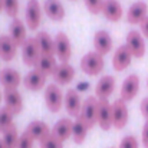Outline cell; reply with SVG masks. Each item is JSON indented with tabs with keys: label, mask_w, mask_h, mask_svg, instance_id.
<instances>
[{
	"label": "cell",
	"mask_w": 148,
	"mask_h": 148,
	"mask_svg": "<svg viewBox=\"0 0 148 148\" xmlns=\"http://www.w3.org/2000/svg\"><path fill=\"white\" fill-rule=\"evenodd\" d=\"M141 114L145 118V121H148V97L141 101Z\"/></svg>",
	"instance_id": "cell-37"
},
{
	"label": "cell",
	"mask_w": 148,
	"mask_h": 148,
	"mask_svg": "<svg viewBox=\"0 0 148 148\" xmlns=\"http://www.w3.org/2000/svg\"><path fill=\"white\" fill-rule=\"evenodd\" d=\"M0 148H6V145H4V143H3L1 138H0Z\"/></svg>",
	"instance_id": "cell-39"
},
{
	"label": "cell",
	"mask_w": 148,
	"mask_h": 148,
	"mask_svg": "<svg viewBox=\"0 0 148 148\" xmlns=\"http://www.w3.org/2000/svg\"><path fill=\"white\" fill-rule=\"evenodd\" d=\"M33 143H35V140L30 137V134L27 131H25L20 135V138H19L17 148H33Z\"/></svg>",
	"instance_id": "cell-34"
},
{
	"label": "cell",
	"mask_w": 148,
	"mask_h": 148,
	"mask_svg": "<svg viewBox=\"0 0 148 148\" xmlns=\"http://www.w3.org/2000/svg\"><path fill=\"white\" fill-rule=\"evenodd\" d=\"M65 108L69 114V116H75L78 118L81 115V109H82V102L79 98V94L75 89H69L65 95Z\"/></svg>",
	"instance_id": "cell-21"
},
{
	"label": "cell",
	"mask_w": 148,
	"mask_h": 148,
	"mask_svg": "<svg viewBox=\"0 0 148 148\" xmlns=\"http://www.w3.org/2000/svg\"><path fill=\"white\" fill-rule=\"evenodd\" d=\"M72 130H73V122L69 118H62L53 125L52 135L58 138L60 143H65L72 137Z\"/></svg>",
	"instance_id": "cell-14"
},
{
	"label": "cell",
	"mask_w": 148,
	"mask_h": 148,
	"mask_svg": "<svg viewBox=\"0 0 148 148\" xmlns=\"http://www.w3.org/2000/svg\"><path fill=\"white\" fill-rule=\"evenodd\" d=\"M0 102H1V92H0Z\"/></svg>",
	"instance_id": "cell-41"
},
{
	"label": "cell",
	"mask_w": 148,
	"mask_h": 148,
	"mask_svg": "<svg viewBox=\"0 0 148 148\" xmlns=\"http://www.w3.org/2000/svg\"><path fill=\"white\" fill-rule=\"evenodd\" d=\"M52 76H53L55 82H58L59 85H68L75 78V69L68 62H62L60 65H58V68Z\"/></svg>",
	"instance_id": "cell-19"
},
{
	"label": "cell",
	"mask_w": 148,
	"mask_h": 148,
	"mask_svg": "<svg viewBox=\"0 0 148 148\" xmlns=\"http://www.w3.org/2000/svg\"><path fill=\"white\" fill-rule=\"evenodd\" d=\"M114 46V42H112V38L111 35L106 32V30H98L94 36V48L95 52H98L99 55H106L112 50Z\"/></svg>",
	"instance_id": "cell-17"
},
{
	"label": "cell",
	"mask_w": 148,
	"mask_h": 148,
	"mask_svg": "<svg viewBox=\"0 0 148 148\" xmlns=\"http://www.w3.org/2000/svg\"><path fill=\"white\" fill-rule=\"evenodd\" d=\"M81 69L84 73L89 76L99 75L103 69V56L99 55L98 52H88L82 59H81Z\"/></svg>",
	"instance_id": "cell-2"
},
{
	"label": "cell",
	"mask_w": 148,
	"mask_h": 148,
	"mask_svg": "<svg viewBox=\"0 0 148 148\" xmlns=\"http://www.w3.org/2000/svg\"><path fill=\"white\" fill-rule=\"evenodd\" d=\"M13 112L9 109V108H6V106H3V108H0V134H4L7 130H10L14 124H13Z\"/></svg>",
	"instance_id": "cell-29"
},
{
	"label": "cell",
	"mask_w": 148,
	"mask_h": 148,
	"mask_svg": "<svg viewBox=\"0 0 148 148\" xmlns=\"http://www.w3.org/2000/svg\"><path fill=\"white\" fill-rule=\"evenodd\" d=\"M122 6L116 0H105L103 7H102V14L106 20L109 22H118L122 17Z\"/></svg>",
	"instance_id": "cell-23"
},
{
	"label": "cell",
	"mask_w": 148,
	"mask_h": 148,
	"mask_svg": "<svg viewBox=\"0 0 148 148\" xmlns=\"http://www.w3.org/2000/svg\"><path fill=\"white\" fill-rule=\"evenodd\" d=\"M128 108H127V102L124 99L118 98L112 103V121H114V127L116 130H122L125 128V125L128 124Z\"/></svg>",
	"instance_id": "cell-5"
},
{
	"label": "cell",
	"mask_w": 148,
	"mask_h": 148,
	"mask_svg": "<svg viewBox=\"0 0 148 148\" xmlns=\"http://www.w3.org/2000/svg\"><path fill=\"white\" fill-rule=\"evenodd\" d=\"M19 138H20V135H19V132H17V128H16V125H13L10 130H7V131L3 134V138H1V140H3L6 148H17Z\"/></svg>",
	"instance_id": "cell-30"
},
{
	"label": "cell",
	"mask_w": 148,
	"mask_h": 148,
	"mask_svg": "<svg viewBox=\"0 0 148 148\" xmlns=\"http://www.w3.org/2000/svg\"><path fill=\"white\" fill-rule=\"evenodd\" d=\"M43 10L50 20L60 22L65 17V7L59 0H46L43 4Z\"/></svg>",
	"instance_id": "cell-24"
},
{
	"label": "cell",
	"mask_w": 148,
	"mask_h": 148,
	"mask_svg": "<svg viewBox=\"0 0 148 148\" xmlns=\"http://www.w3.org/2000/svg\"><path fill=\"white\" fill-rule=\"evenodd\" d=\"M26 25L30 30H38L42 22V10L38 0H29L26 4Z\"/></svg>",
	"instance_id": "cell-8"
},
{
	"label": "cell",
	"mask_w": 148,
	"mask_h": 148,
	"mask_svg": "<svg viewBox=\"0 0 148 148\" xmlns=\"http://www.w3.org/2000/svg\"><path fill=\"white\" fill-rule=\"evenodd\" d=\"M45 103H46V108L53 114L59 112L60 108L65 105L63 94L56 84H50L45 89Z\"/></svg>",
	"instance_id": "cell-3"
},
{
	"label": "cell",
	"mask_w": 148,
	"mask_h": 148,
	"mask_svg": "<svg viewBox=\"0 0 148 148\" xmlns=\"http://www.w3.org/2000/svg\"><path fill=\"white\" fill-rule=\"evenodd\" d=\"M115 89V78L112 75H105L99 79L95 88V97L98 99H108Z\"/></svg>",
	"instance_id": "cell-18"
},
{
	"label": "cell",
	"mask_w": 148,
	"mask_h": 148,
	"mask_svg": "<svg viewBox=\"0 0 148 148\" xmlns=\"http://www.w3.org/2000/svg\"><path fill=\"white\" fill-rule=\"evenodd\" d=\"M22 82V76L17 71L12 68H6L0 71V85L4 89H17Z\"/></svg>",
	"instance_id": "cell-16"
},
{
	"label": "cell",
	"mask_w": 148,
	"mask_h": 148,
	"mask_svg": "<svg viewBox=\"0 0 148 148\" xmlns=\"http://www.w3.org/2000/svg\"><path fill=\"white\" fill-rule=\"evenodd\" d=\"M130 52L132 53L134 58L137 59H141L144 58L145 55V42H144V38L141 36V33L138 30H131L128 35H127V43Z\"/></svg>",
	"instance_id": "cell-6"
},
{
	"label": "cell",
	"mask_w": 148,
	"mask_h": 148,
	"mask_svg": "<svg viewBox=\"0 0 148 148\" xmlns=\"http://www.w3.org/2000/svg\"><path fill=\"white\" fill-rule=\"evenodd\" d=\"M98 125L103 131H108V130H111V127H114L112 103H109L108 99H99L98 101Z\"/></svg>",
	"instance_id": "cell-7"
},
{
	"label": "cell",
	"mask_w": 148,
	"mask_h": 148,
	"mask_svg": "<svg viewBox=\"0 0 148 148\" xmlns=\"http://www.w3.org/2000/svg\"><path fill=\"white\" fill-rule=\"evenodd\" d=\"M72 1H76V0H72Z\"/></svg>",
	"instance_id": "cell-43"
},
{
	"label": "cell",
	"mask_w": 148,
	"mask_h": 148,
	"mask_svg": "<svg viewBox=\"0 0 148 148\" xmlns=\"http://www.w3.org/2000/svg\"><path fill=\"white\" fill-rule=\"evenodd\" d=\"M140 144H138V140L137 137L134 135H127L122 138V141L119 143V147L118 148H138Z\"/></svg>",
	"instance_id": "cell-35"
},
{
	"label": "cell",
	"mask_w": 148,
	"mask_h": 148,
	"mask_svg": "<svg viewBox=\"0 0 148 148\" xmlns=\"http://www.w3.org/2000/svg\"><path fill=\"white\" fill-rule=\"evenodd\" d=\"M88 125L81 119V118H76L75 122H73V130H72V140L75 144H84L85 140H86V135H88Z\"/></svg>",
	"instance_id": "cell-27"
},
{
	"label": "cell",
	"mask_w": 148,
	"mask_h": 148,
	"mask_svg": "<svg viewBox=\"0 0 148 148\" xmlns=\"http://www.w3.org/2000/svg\"><path fill=\"white\" fill-rule=\"evenodd\" d=\"M3 98L6 108H9L13 112V115H19L23 111V99L17 89H4Z\"/></svg>",
	"instance_id": "cell-13"
},
{
	"label": "cell",
	"mask_w": 148,
	"mask_h": 148,
	"mask_svg": "<svg viewBox=\"0 0 148 148\" xmlns=\"http://www.w3.org/2000/svg\"><path fill=\"white\" fill-rule=\"evenodd\" d=\"M141 141H143V145H144L145 148H148V121H145V124H144L143 135H141Z\"/></svg>",
	"instance_id": "cell-36"
},
{
	"label": "cell",
	"mask_w": 148,
	"mask_h": 148,
	"mask_svg": "<svg viewBox=\"0 0 148 148\" xmlns=\"http://www.w3.org/2000/svg\"><path fill=\"white\" fill-rule=\"evenodd\" d=\"M35 39H36L38 46L40 49V53L43 56H55V39L50 38L49 33L39 32Z\"/></svg>",
	"instance_id": "cell-26"
},
{
	"label": "cell",
	"mask_w": 148,
	"mask_h": 148,
	"mask_svg": "<svg viewBox=\"0 0 148 148\" xmlns=\"http://www.w3.org/2000/svg\"><path fill=\"white\" fill-rule=\"evenodd\" d=\"M138 91H140V78H138V75L132 73V75L127 76L124 84H122L121 99H124L125 102H130L137 97Z\"/></svg>",
	"instance_id": "cell-12"
},
{
	"label": "cell",
	"mask_w": 148,
	"mask_h": 148,
	"mask_svg": "<svg viewBox=\"0 0 148 148\" xmlns=\"http://www.w3.org/2000/svg\"><path fill=\"white\" fill-rule=\"evenodd\" d=\"M148 17V4L145 1L134 3L127 12V22L130 25H141Z\"/></svg>",
	"instance_id": "cell-10"
},
{
	"label": "cell",
	"mask_w": 148,
	"mask_h": 148,
	"mask_svg": "<svg viewBox=\"0 0 148 148\" xmlns=\"http://www.w3.org/2000/svg\"><path fill=\"white\" fill-rule=\"evenodd\" d=\"M26 131L30 134V137L35 141H39V143H42L45 138H48L52 134V131L49 130V125L43 121H32L27 125Z\"/></svg>",
	"instance_id": "cell-22"
},
{
	"label": "cell",
	"mask_w": 148,
	"mask_h": 148,
	"mask_svg": "<svg viewBox=\"0 0 148 148\" xmlns=\"http://www.w3.org/2000/svg\"><path fill=\"white\" fill-rule=\"evenodd\" d=\"M38 71H40L43 75H46V76H49V75H53V72L56 71V68H58V63H56V59H55V56H40V59H39V62H38V65L35 66Z\"/></svg>",
	"instance_id": "cell-28"
},
{
	"label": "cell",
	"mask_w": 148,
	"mask_h": 148,
	"mask_svg": "<svg viewBox=\"0 0 148 148\" xmlns=\"http://www.w3.org/2000/svg\"><path fill=\"white\" fill-rule=\"evenodd\" d=\"M84 1H85V6L89 10V13H92V14L102 13V7H103L105 0H84Z\"/></svg>",
	"instance_id": "cell-32"
},
{
	"label": "cell",
	"mask_w": 148,
	"mask_h": 148,
	"mask_svg": "<svg viewBox=\"0 0 148 148\" xmlns=\"http://www.w3.org/2000/svg\"><path fill=\"white\" fill-rule=\"evenodd\" d=\"M16 50L17 46L16 43L12 40V38L7 35V36H0V59L6 60V62H10L14 56H16Z\"/></svg>",
	"instance_id": "cell-25"
},
{
	"label": "cell",
	"mask_w": 148,
	"mask_h": 148,
	"mask_svg": "<svg viewBox=\"0 0 148 148\" xmlns=\"http://www.w3.org/2000/svg\"><path fill=\"white\" fill-rule=\"evenodd\" d=\"M9 36L12 38V40L16 43V46H23L25 42L27 40L26 38V27L23 25V22L20 19H13V22L10 23V27H9Z\"/></svg>",
	"instance_id": "cell-20"
},
{
	"label": "cell",
	"mask_w": 148,
	"mask_h": 148,
	"mask_svg": "<svg viewBox=\"0 0 148 148\" xmlns=\"http://www.w3.org/2000/svg\"><path fill=\"white\" fill-rule=\"evenodd\" d=\"M42 53L40 49L38 46V42L36 39L30 38L25 42V45L22 46V59H23V63L26 66H36L39 59H40Z\"/></svg>",
	"instance_id": "cell-4"
},
{
	"label": "cell",
	"mask_w": 148,
	"mask_h": 148,
	"mask_svg": "<svg viewBox=\"0 0 148 148\" xmlns=\"http://www.w3.org/2000/svg\"><path fill=\"white\" fill-rule=\"evenodd\" d=\"M132 53L130 52L127 45L119 46L118 49L115 50L114 58H112V66L116 72H122L125 71L130 65H131V59H132Z\"/></svg>",
	"instance_id": "cell-11"
},
{
	"label": "cell",
	"mask_w": 148,
	"mask_h": 148,
	"mask_svg": "<svg viewBox=\"0 0 148 148\" xmlns=\"http://www.w3.org/2000/svg\"><path fill=\"white\" fill-rule=\"evenodd\" d=\"M147 86H148V79H147Z\"/></svg>",
	"instance_id": "cell-42"
},
{
	"label": "cell",
	"mask_w": 148,
	"mask_h": 148,
	"mask_svg": "<svg viewBox=\"0 0 148 148\" xmlns=\"http://www.w3.org/2000/svg\"><path fill=\"white\" fill-rule=\"evenodd\" d=\"M55 55L58 56V59H60V62H68L71 59L72 46L69 38L63 32H59L55 38Z\"/></svg>",
	"instance_id": "cell-9"
},
{
	"label": "cell",
	"mask_w": 148,
	"mask_h": 148,
	"mask_svg": "<svg viewBox=\"0 0 148 148\" xmlns=\"http://www.w3.org/2000/svg\"><path fill=\"white\" fill-rule=\"evenodd\" d=\"M98 101L97 97H88L82 103V109H81V115L78 118H81L88 128H94L98 124Z\"/></svg>",
	"instance_id": "cell-1"
},
{
	"label": "cell",
	"mask_w": 148,
	"mask_h": 148,
	"mask_svg": "<svg viewBox=\"0 0 148 148\" xmlns=\"http://www.w3.org/2000/svg\"><path fill=\"white\" fill-rule=\"evenodd\" d=\"M3 10V0H0V12Z\"/></svg>",
	"instance_id": "cell-40"
},
{
	"label": "cell",
	"mask_w": 148,
	"mask_h": 148,
	"mask_svg": "<svg viewBox=\"0 0 148 148\" xmlns=\"http://www.w3.org/2000/svg\"><path fill=\"white\" fill-rule=\"evenodd\" d=\"M40 144V148H63V143H60L58 138H55L52 134H50L48 138H45Z\"/></svg>",
	"instance_id": "cell-33"
},
{
	"label": "cell",
	"mask_w": 148,
	"mask_h": 148,
	"mask_svg": "<svg viewBox=\"0 0 148 148\" xmlns=\"http://www.w3.org/2000/svg\"><path fill=\"white\" fill-rule=\"evenodd\" d=\"M3 10L7 16L16 19L19 13V0H3Z\"/></svg>",
	"instance_id": "cell-31"
},
{
	"label": "cell",
	"mask_w": 148,
	"mask_h": 148,
	"mask_svg": "<svg viewBox=\"0 0 148 148\" xmlns=\"http://www.w3.org/2000/svg\"><path fill=\"white\" fill-rule=\"evenodd\" d=\"M46 84V75H43L40 71L35 69V71H30L25 79H23V85L26 89L29 91H33V92H38L40 91Z\"/></svg>",
	"instance_id": "cell-15"
},
{
	"label": "cell",
	"mask_w": 148,
	"mask_h": 148,
	"mask_svg": "<svg viewBox=\"0 0 148 148\" xmlns=\"http://www.w3.org/2000/svg\"><path fill=\"white\" fill-rule=\"evenodd\" d=\"M140 26H141V33H143L145 38H148V17L140 25Z\"/></svg>",
	"instance_id": "cell-38"
}]
</instances>
